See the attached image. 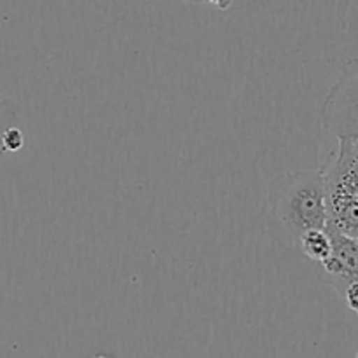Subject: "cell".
Wrapping results in <instances>:
<instances>
[{"label":"cell","instance_id":"cell-1","mask_svg":"<svg viewBox=\"0 0 358 358\" xmlns=\"http://www.w3.org/2000/svg\"><path fill=\"white\" fill-rule=\"evenodd\" d=\"M327 226L324 180L320 170H296L276 175L268 189L266 229L278 245L299 247L310 229Z\"/></svg>","mask_w":358,"mask_h":358},{"label":"cell","instance_id":"cell-2","mask_svg":"<svg viewBox=\"0 0 358 358\" xmlns=\"http://www.w3.org/2000/svg\"><path fill=\"white\" fill-rule=\"evenodd\" d=\"M327 227L358 238V147L338 142L320 168Z\"/></svg>","mask_w":358,"mask_h":358},{"label":"cell","instance_id":"cell-3","mask_svg":"<svg viewBox=\"0 0 358 358\" xmlns=\"http://www.w3.org/2000/svg\"><path fill=\"white\" fill-rule=\"evenodd\" d=\"M322 128L338 142L358 140V58L348 59L320 108Z\"/></svg>","mask_w":358,"mask_h":358},{"label":"cell","instance_id":"cell-4","mask_svg":"<svg viewBox=\"0 0 358 358\" xmlns=\"http://www.w3.org/2000/svg\"><path fill=\"white\" fill-rule=\"evenodd\" d=\"M325 229L331 234L332 252L320 262V266L327 282L341 296L350 283L358 282V238L343 234L327 226Z\"/></svg>","mask_w":358,"mask_h":358},{"label":"cell","instance_id":"cell-5","mask_svg":"<svg viewBox=\"0 0 358 358\" xmlns=\"http://www.w3.org/2000/svg\"><path fill=\"white\" fill-rule=\"evenodd\" d=\"M299 248L303 250V254L306 255L311 261L318 262L320 264L324 259H327L332 252V241L331 234L325 227L320 229H310L301 236Z\"/></svg>","mask_w":358,"mask_h":358},{"label":"cell","instance_id":"cell-6","mask_svg":"<svg viewBox=\"0 0 358 358\" xmlns=\"http://www.w3.org/2000/svg\"><path fill=\"white\" fill-rule=\"evenodd\" d=\"M24 145V135L17 124L9 126L6 131L0 136V152H17L23 149Z\"/></svg>","mask_w":358,"mask_h":358},{"label":"cell","instance_id":"cell-7","mask_svg":"<svg viewBox=\"0 0 358 358\" xmlns=\"http://www.w3.org/2000/svg\"><path fill=\"white\" fill-rule=\"evenodd\" d=\"M13 124H17L16 107H14V103H10V101L3 100V98L0 96V136H2V133Z\"/></svg>","mask_w":358,"mask_h":358},{"label":"cell","instance_id":"cell-8","mask_svg":"<svg viewBox=\"0 0 358 358\" xmlns=\"http://www.w3.org/2000/svg\"><path fill=\"white\" fill-rule=\"evenodd\" d=\"M343 299L346 301V306L358 315V282L350 283L345 290H343Z\"/></svg>","mask_w":358,"mask_h":358},{"label":"cell","instance_id":"cell-9","mask_svg":"<svg viewBox=\"0 0 358 358\" xmlns=\"http://www.w3.org/2000/svg\"><path fill=\"white\" fill-rule=\"evenodd\" d=\"M208 2L215 3V6H219V7H226L227 3H229V0H208Z\"/></svg>","mask_w":358,"mask_h":358},{"label":"cell","instance_id":"cell-10","mask_svg":"<svg viewBox=\"0 0 358 358\" xmlns=\"http://www.w3.org/2000/svg\"><path fill=\"white\" fill-rule=\"evenodd\" d=\"M355 143H357V147H358V140H357V142H355Z\"/></svg>","mask_w":358,"mask_h":358},{"label":"cell","instance_id":"cell-11","mask_svg":"<svg viewBox=\"0 0 358 358\" xmlns=\"http://www.w3.org/2000/svg\"><path fill=\"white\" fill-rule=\"evenodd\" d=\"M0 282H2V278H0Z\"/></svg>","mask_w":358,"mask_h":358}]
</instances>
